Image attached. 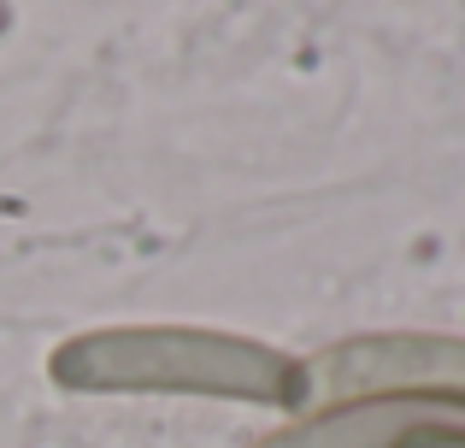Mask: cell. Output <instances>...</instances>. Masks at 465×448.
<instances>
[{
    "mask_svg": "<svg viewBox=\"0 0 465 448\" xmlns=\"http://www.w3.org/2000/svg\"><path fill=\"white\" fill-rule=\"evenodd\" d=\"M47 378L77 395H206L301 413L307 366L242 331L201 324H113L83 331L47 354Z\"/></svg>",
    "mask_w": 465,
    "mask_h": 448,
    "instance_id": "6da1fadb",
    "label": "cell"
},
{
    "mask_svg": "<svg viewBox=\"0 0 465 448\" xmlns=\"http://www.w3.org/2000/svg\"><path fill=\"white\" fill-rule=\"evenodd\" d=\"M307 366V407H336L360 395H442L465 402V336L430 331H383L348 336Z\"/></svg>",
    "mask_w": 465,
    "mask_h": 448,
    "instance_id": "7a4b0ae2",
    "label": "cell"
},
{
    "mask_svg": "<svg viewBox=\"0 0 465 448\" xmlns=\"http://www.w3.org/2000/svg\"><path fill=\"white\" fill-rule=\"evenodd\" d=\"M253 448H465V402L442 395H360L318 407Z\"/></svg>",
    "mask_w": 465,
    "mask_h": 448,
    "instance_id": "3957f363",
    "label": "cell"
},
{
    "mask_svg": "<svg viewBox=\"0 0 465 448\" xmlns=\"http://www.w3.org/2000/svg\"><path fill=\"white\" fill-rule=\"evenodd\" d=\"M6 24H12V6H6V0H0V35H6Z\"/></svg>",
    "mask_w": 465,
    "mask_h": 448,
    "instance_id": "277c9868",
    "label": "cell"
}]
</instances>
